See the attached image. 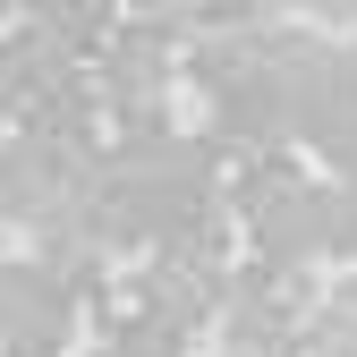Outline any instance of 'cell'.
<instances>
[{
	"label": "cell",
	"instance_id": "obj_1",
	"mask_svg": "<svg viewBox=\"0 0 357 357\" xmlns=\"http://www.w3.org/2000/svg\"><path fill=\"white\" fill-rule=\"evenodd\" d=\"M178 68H188V26H178V9H153V17H111L102 52H94V94L102 111H162V94L178 85Z\"/></svg>",
	"mask_w": 357,
	"mask_h": 357
},
{
	"label": "cell",
	"instance_id": "obj_2",
	"mask_svg": "<svg viewBox=\"0 0 357 357\" xmlns=\"http://www.w3.org/2000/svg\"><path fill=\"white\" fill-rule=\"evenodd\" d=\"M85 298L43 255H0V357H68Z\"/></svg>",
	"mask_w": 357,
	"mask_h": 357
},
{
	"label": "cell",
	"instance_id": "obj_3",
	"mask_svg": "<svg viewBox=\"0 0 357 357\" xmlns=\"http://www.w3.org/2000/svg\"><path fill=\"white\" fill-rule=\"evenodd\" d=\"M298 349L306 357H357V273H332L315 289V315H306Z\"/></svg>",
	"mask_w": 357,
	"mask_h": 357
},
{
	"label": "cell",
	"instance_id": "obj_4",
	"mask_svg": "<svg viewBox=\"0 0 357 357\" xmlns=\"http://www.w3.org/2000/svg\"><path fill=\"white\" fill-rule=\"evenodd\" d=\"M94 357H188V340H178L170 324H153V315H137V306H111Z\"/></svg>",
	"mask_w": 357,
	"mask_h": 357
},
{
	"label": "cell",
	"instance_id": "obj_5",
	"mask_svg": "<svg viewBox=\"0 0 357 357\" xmlns=\"http://www.w3.org/2000/svg\"><path fill=\"white\" fill-rule=\"evenodd\" d=\"M0 238H9V221H0Z\"/></svg>",
	"mask_w": 357,
	"mask_h": 357
}]
</instances>
